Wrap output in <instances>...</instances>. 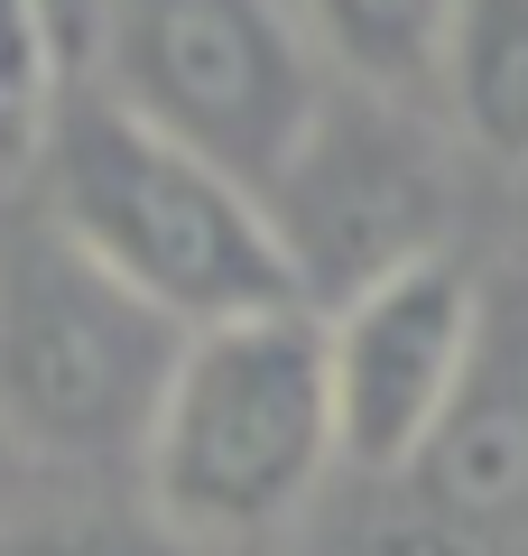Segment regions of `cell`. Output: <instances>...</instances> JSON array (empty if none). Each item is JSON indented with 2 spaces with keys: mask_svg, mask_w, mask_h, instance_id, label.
I'll return each instance as SVG.
<instances>
[{
  "mask_svg": "<svg viewBox=\"0 0 528 556\" xmlns=\"http://www.w3.org/2000/svg\"><path fill=\"white\" fill-rule=\"evenodd\" d=\"M334 464L343 445H334L325 316L288 306L186 334V362L139 445V492L149 519L186 547H260L315 501Z\"/></svg>",
  "mask_w": 528,
  "mask_h": 556,
  "instance_id": "obj_2",
  "label": "cell"
},
{
  "mask_svg": "<svg viewBox=\"0 0 528 556\" xmlns=\"http://www.w3.org/2000/svg\"><path fill=\"white\" fill-rule=\"evenodd\" d=\"M0 556H149V538L93 510H0Z\"/></svg>",
  "mask_w": 528,
  "mask_h": 556,
  "instance_id": "obj_11",
  "label": "cell"
},
{
  "mask_svg": "<svg viewBox=\"0 0 528 556\" xmlns=\"http://www.w3.org/2000/svg\"><path fill=\"white\" fill-rule=\"evenodd\" d=\"M482 343H491V288L464 251H427L334 306L325 371H334V445L352 473H408L445 437L454 399L473 390Z\"/></svg>",
  "mask_w": 528,
  "mask_h": 556,
  "instance_id": "obj_6",
  "label": "cell"
},
{
  "mask_svg": "<svg viewBox=\"0 0 528 556\" xmlns=\"http://www.w3.org/2000/svg\"><path fill=\"white\" fill-rule=\"evenodd\" d=\"M260 204L278 223L297 298L325 306V316L343 298H362L372 278L408 269L427 251H454L445 241V167H436L427 121L408 102L352 93V84H334L306 149L278 167V186Z\"/></svg>",
  "mask_w": 528,
  "mask_h": 556,
  "instance_id": "obj_5",
  "label": "cell"
},
{
  "mask_svg": "<svg viewBox=\"0 0 528 556\" xmlns=\"http://www.w3.org/2000/svg\"><path fill=\"white\" fill-rule=\"evenodd\" d=\"M38 149H47V130H28V121L0 112V167H38Z\"/></svg>",
  "mask_w": 528,
  "mask_h": 556,
  "instance_id": "obj_12",
  "label": "cell"
},
{
  "mask_svg": "<svg viewBox=\"0 0 528 556\" xmlns=\"http://www.w3.org/2000/svg\"><path fill=\"white\" fill-rule=\"evenodd\" d=\"M436 102L501 167H528V0H464Z\"/></svg>",
  "mask_w": 528,
  "mask_h": 556,
  "instance_id": "obj_9",
  "label": "cell"
},
{
  "mask_svg": "<svg viewBox=\"0 0 528 556\" xmlns=\"http://www.w3.org/2000/svg\"><path fill=\"white\" fill-rule=\"evenodd\" d=\"M186 325L102 278L65 232L0 241V437L47 464H139Z\"/></svg>",
  "mask_w": 528,
  "mask_h": 556,
  "instance_id": "obj_3",
  "label": "cell"
},
{
  "mask_svg": "<svg viewBox=\"0 0 528 556\" xmlns=\"http://www.w3.org/2000/svg\"><path fill=\"white\" fill-rule=\"evenodd\" d=\"M65 93H75V38L56 0H0V112L47 130Z\"/></svg>",
  "mask_w": 528,
  "mask_h": 556,
  "instance_id": "obj_10",
  "label": "cell"
},
{
  "mask_svg": "<svg viewBox=\"0 0 528 556\" xmlns=\"http://www.w3.org/2000/svg\"><path fill=\"white\" fill-rule=\"evenodd\" d=\"M93 65L102 102L214 159L251 195L278 186L334 102V75L288 0H93Z\"/></svg>",
  "mask_w": 528,
  "mask_h": 556,
  "instance_id": "obj_4",
  "label": "cell"
},
{
  "mask_svg": "<svg viewBox=\"0 0 528 556\" xmlns=\"http://www.w3.org/2000/svg\"><path fill=\"white\" fill-rule=\"evenodd\" d=\"M417 501L454 529H501V519H528V380L501 371V353L482 343L473 362V390L454 399L445 437L408 464Z\"/></svg>",
  "mask_w": 528,
  "mask_h": 556,
  "instance_id": "obj_7",
  "label": "cell"
},
{
  "mask_svg": "<svg viewBox=\"0 0 528 556\" xmlns=\"http://www.w3.org/2000/svg\"><path fill=\"white\" fill-rule=\"evenodd\" d=\"M38 177H47V232H65L102 278H121L186 334L306 306L269 204L241 177H223L214 159L176 149L167 130L130 121L121 102L65 93L47 121Z\"/></svg>",
  "mask_w": 528,
  "mask_h": 556,
  "instance_id": "obj_1",
  "label": "cell"
},
{
  "mask_svg": "<svg viewBox=\"0 0 528 556\" xmlns=\"http://www.w3.org/2000/svg\"><path fill=\"white\" fill-rule=\"evenodd\" d=\"M464 0H288V20L306 28V47L325 56V75H343L352 93L380 102H436L445 84V38Z\"/></svg>",
  "mask_w": 528,
  "mask_h": 556,
  "instance_id": "obj_8",
  "label": "cell"
}]
</instances>
